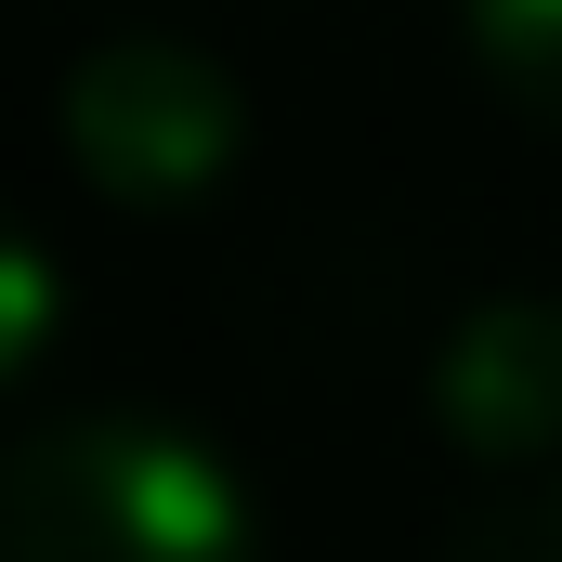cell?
Returning <instances> with one entry per match:
<instances>
[{"instance_id": "8992f818", "label": "cell", "mask_w": 562, "mask_h": 562, "mask_svg": "<svg viewBox=\"0 0 562 562\" xmlns=\"http://www.w3.org/2000/svg\"><path fill=\"white\" fill-rule=\"evenodd\" d=\"M445 562H562V484H537V497H510V510H471Z\"/></svg>"}, {"instance_id": "7a4b0ae2", "label": "cell", "mask_w": 562, "mask_h": 562, "mask_svg": "<svg viewBox=\"0 0 562 562\" xmlns=\"http://www.w3.org/2000/svg\"><path fill=\"white\" fill-rule=\"evenodd\" d=\"M53 132H66V157H79L92 196H119V210H196V196L236 170L249 105H236V79H223L196 40L132 26V40H92V53L66 66Z\"/></svg>"}, {"instance_id": "6da1fadb", "label": "cell", "mask_w": 562, "mask_h": 562, "mask_svg": "<svg viewBox=\"0 0 562 562\" xmlns=\"http://www.w3.org/2000/svg\"><path fill=\"white\" fill-rule=\"evenodd\" d=\"M0 562H262V537L183 419L79 406L0 445Z\"/></svg>"}, {"instance_id": "3957f363", "label": "cell", "mask_w": 562, "mask_h": 562, "mask_svg": "<svg viewBox=\"0 0 562 562\" xmlns=\"http://www.w3.org/2000/svg\"><path fill=\"white\" fill-rule=\"evenodd\" d=\"M431 431L458 458H550L562 445V288H497L445 327Z\"/></svg>"}, {"instance_id": "5b68a950", "label": "cell", "mask_w": 562, "mask_h": 562, "mask_svg": "<svg viewBox=\"0 0 562 562\" xmlns=\"http://www.w3.org/2000/svg\"><path fill=\"white\" fill-rule=\"evenodd\" d=\"M53 327H66V276H53V249L0 210V393H26V380H40Z\"/></svg>"}, {"instance_id": "277c9868", "label": "cell", "mask_w": 562, "mask_h": 562, "mask_svg": "<svg viewBox=\"0 0 562 562\" xmlns=\"http://www.w3.org/2000/svg\"><path fill=\"white\" fill-rule=\"evenodd\" d=\"M458 40L484 66V92L562 144V0H458Z\"/></svg>"}]
</instances>
